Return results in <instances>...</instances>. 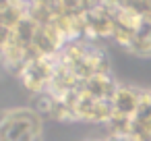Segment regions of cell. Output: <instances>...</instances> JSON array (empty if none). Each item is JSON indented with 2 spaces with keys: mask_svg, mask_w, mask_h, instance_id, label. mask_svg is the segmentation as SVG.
<instances>
[{
  "mask_svg": "<svg viewBox=\"0 0 151 141\" xmlns=\"http://www.w3.org/2000/svg\"><path fill=\"white\" fill-rule=\"evenodd\" d=\"M145 89L139 87H130V85H118L114 98H112V108L114 114L112 116H122V118H132V114L137 112L141 98H143Z\"/></svg>",
  "mask_w": 151,
  "mask_h": 141,
  "instance_id": "4",
  "label": "cell"
},
{
  "mask_svg": "<svg viewBox=\"0 0 151 141\" xmlns=\"http://www.w3.org/2000/svg\"><path fill=\"white\" fill-rule=\"evenodd\" d=\"M13 2H17V0H0V11L6 9V7H9V4H13Z\"/></svg>",
  "mask_w": 151,
  "mask_h": 141,
  "instance_id": "7",
  "label": "cell"
},
{
  "mask_svg": "<svg viewBox=\"0 0 151 141\" xmlns=\"http://www.w3.org/2000/svg\"><path fill=\"white\" fill-rule=\"evenodd\" d=\"M95 2H99V4H101V2H104V0H95Z\"/></svg>",
  "mask_w": 151,
  "mask_h": 141,
  "instance_id": "8",
  "label": "cell"
},
{
  "mask_svg": "<svg viewBox=\"0 0 151 141\" xmlns=\"http://www.w3.org/2000/svg\"><path fill=\"white\" fill-rule=\"evenodd\" d=\"M126 50L137 56H151V19H141L134 38Z\"/></svg>",
  "mask_w": 151,
  "mask_h": 141,
  "instance_id": "5",
  "label": "cell"
},
{
  "mask_svg": "<svg viewBox=\"0 0 151 141\" xmlns=\"http://www.w3.org/2000/svg\"><path fill=\"white\" fill-rule=\"evenodd\" d=\"M118 89V83L112 79V75H93L87 77L79 83V93L93 98V100H104V102H112L114 93Z\"/></svg>",
  "mask_w": 151,
  "mask_h": 141,
  "instance_id": "3",
  "label": "cell"
},
{
  "mask_svg": "<svg viewBox=\"0 0 151 141\" xmlns=\"http://www.w3.org/2000/svg\"><path fill=\"white\" fill-rule=\"evenodd\" d=\"M0 141H42V116L33 108L2 110Z\"/></svg>",
  "mask_w": 151,
  "mask_h": 141,
  "instance_id": "1",
  "label": "cell"
},
{
  "mask_svg": "<svg viewBox=\"0 0 151 141\" xmlns=\"http://www.w3.org/2000/svg\"><path fill=\"white\" fill-rule=\"evenodd\" d=\"M13 40V29L4 27V25H0V52H2Z\"/></svg>",
  "mask_w": 151,
  "mask_h": 141,
  "instance_id": "6",
  "label": "cell"
},
{
  "mask_svg": "<svg viewBox=\"0 0 151 141\" xmlns=\"http://www.w3.org/2000/svg\"><path fill=\"white\" fill-rule=\"evenodd\" d=\"M54 71H56V56H40L29 60L23 67V71L19 73V79L29 93L42 95L50 89Z\"/></svg>",
  "mask_w": 151,
  "mask_h": 141,
  "instance_id": "2",
  "label": "cell"
}]
</instances>
